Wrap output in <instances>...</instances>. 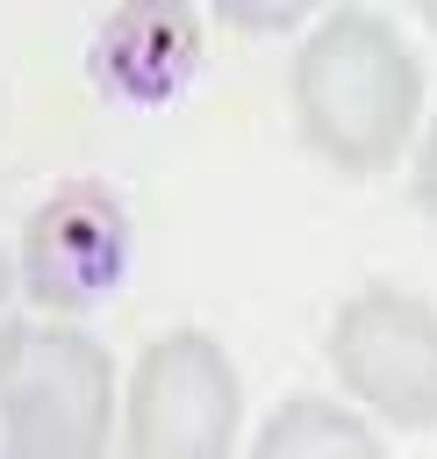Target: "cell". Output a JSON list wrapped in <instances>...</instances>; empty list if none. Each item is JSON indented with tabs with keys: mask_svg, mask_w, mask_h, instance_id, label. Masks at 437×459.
Wrapping results in <instances>:
<instances>
[{
	"mask_svg": "<svg viewBox=\"0 0 437 459\" xmlns=\"http://www.w3.org/2000/svg\"><path fill=\"white\" fill-rule=\"evenodd\" d=\"M251 459H387V452L358 409H344L330 394H287L265 416Z\"/></svg>",
	"mask_w": 437,
	"mask_h": 459,
	"instance_id": "52a82bcc",
	"label": "cell"
},
{
	"mask_svg": "<svg viewBox=\"0 0 437 459\" xmlns=\"http://www.w3.org/2000/svg\"><path fill=\"white\" fill-rule=\"evenodd\" d=\"M115 430V366L72 330H21L0 359V445L7 459H107Z\"/></svg>",
	"mask_w": 437,
	"mask_h": 459,
	"instance_id": "7a4b0ae2",
	"label": "cell"
},
{
	"mask_svg": "<svg viewBox=\"0 0 437 459\" xmlns=\"http://www.w3.org/2000/svg\"><path fill=\"white\" fill-rule=\"evenodd\" d=\"M215 14H222L229 29H294L308 7H301V0H215Z\"/></svg>",
	"mask_w": 437,
	"mask_h": 459,
	"instance_id": "ba28073f",
	"label": "cell"
},
{
	"mask_svg": "<svg viewBox=\"0 0 437 459\" xmlns=\"http://www.w3.org/2000/svg\"><path fill=\"white\" fill-rule=\"evenodd\" d=\"M129 237L136 230H129V208L115 201V186L64 179L57 194H43V208L21 230V294L57 316L100 308L129 273Z\"/></svg>",
	"mask_w": 437,
	"mask_h": 459,
	"instance_id": "5b68a950",
	"label": "cell"
},
{
	"mask_svg": "<svg viewBox=\"0 0 437 459\" xmlns=\"http://www.w3.org/2000/svg\"><path fill=\"white\" fill-rule=\"evenodd\" d=\"M330 366L351 402L401 430H437V308L408 287H358L330 323Z\"/></svg>",
	"mask_w": 437,
	"mask_h": 459,
	"instance_id": "277c9868",
	"label": "cell"
},
{
	"mask_svg": "<svg viewBox=\"0 0 437 459\" xmlns=\"http://www.w3.org/2000/svg\"><path fill=\"white\" fill-rule=\"evenodd\" d=\"M423 22H430V29H437V0H423Z\"/></svg>",
	"mask_w": 437,
	"mask_h": 459,
	"instance_id": "8fae6325",
	"label": "cell"
},
{
	"mask_svg": "<svg viewBox=\"0 0 437 459\" xmlns=\"http://www.w3.org/2000/svg\"><path fill=\"white\" fill-rule=\"evenodd\" d=\"M423 115V65L408 36L373 7H337L308 29L294 57V122L351 179H373L401 158Z\"/></svg>",
	"mask_w": 437,
	"mask_h": 459,
	"instance_id": "6da1fadb",
	"label": "cell"
},
{
	"mask_svg": "<svg viewBox=\"0 0 437 459\" xmlns=\"http://www.w3.org/2000/svg\"><path fill=\"white\" fill-rule=\"evenodd\" d=\"M244 387L208 330H165L129 380V459H229Z\"/></svg>",
	"mask_w": 437,
	"mask_h": 459,
	"instance_id": "3957f363",
	"label": "cell"
},
{
	"mask_svg": "<svg viewBox=\"0 0 437 459\" xmlns=\"http://www.w3.org/2000/svg\"><path fill=\"white\" fill-rule=\"evenodd\" d=\"M86 72L122 108H165L201 72V14L186 0H129L93 29Z\"/></svg>",
	"mask_w": 437,
	"mask_h": 459,
	"instance_id": "8992f818",
	"label": "cell"
},
{
	"mask_svg": "<svg viewBox=\"0 0 437 459\" xmlns=\"http://www.w3.org/2000/svg\"><path fill=\"white\" fill-rule=\"evenodd\" d=\"M416 208L437 215V122L423 129V151H416Z\"/></svg>",
	"mask_w": 437,
	"mask_h": 459,
	"instance_id": "30bf717a",
	"label": "cell"
},
{
	"mask_svg": "<svg viewBox=\"0 0 437 459\" xmlns=\"http://www.w3.org/2000/svg\"><path fill=\"white\" fill-rule=\"evenodd\" d=\"M14 337H21V273H14V258L0 251V359H7Z\"/></svg>",
	"mask_w": 437,
	"mask_h": 459,
	"instance_id": "9c48e42d",
	"label": "cell"
}]
</instances>
